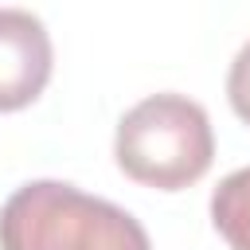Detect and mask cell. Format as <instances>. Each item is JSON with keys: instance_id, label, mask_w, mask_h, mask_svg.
<instances>
[{"instance_id": "277c9868", "label": "cell", "mask_w": 250, "mask_h": 250, "mask_svg": "<svg viewBox=\"0 0 250 250\" xmlns=\"http://www.w3.org/2000/svg\"><path fill=\"white\" fill-rule=\"evenodd\" d=\"M211 223L230 250H250V168H234L211 191Z\"/></svg>"}, {"instance_id": "5b68a950", "label": "cell", "mask_w": 250, "mask_h": 250, "mask_svg": "<svg viewBox=\"0 0 250 250\" xmlns=\"http://www.w3.org/2000/svg\"><path fill=\"white\" fill-rule=\"evenodd\" d=\"M227 98H230V109L250 125V39L238 47V55L227 70Z\"/></svg>"}, {"instance_id": "6da1fadb", "label": "cell", "mask_w": 250, "mask_h": 250, "mask_svg": "<svg viewBox=\"0 0 250 250\" xmlns=\"http://www.w3.org/2000/svg\"><path fill=\"white\" fill-rule=\"evenodd\" d=\"M0 250H152L117 203L62 180H31L0 207Z\"/></svg>"}, {"instance_id": "3957f363", "label": "cell", "mask_w": 250, "mask_h": 250, "mask_svg": "<svg viewBox=\"0 0 250 250\" xmlns=\"http://www.w3.org/2000/svg\"><path fill=\"white\" fill-rule=\"evenodd\" d=\"M55 51L43 20L27 8H0V113L31 105L51 82Z\"/></svg>"}, {"instance_id": "7a4b0ae2", "label": "cell", "mask_w": 250, "mask_h": 250, "mask_svg": "<svg viewBox=\"0 0 250 250\" xmlns=\"http://www.w3.org/2000/svg\"><path fill=\"white\" fill-rule=\"evenodd\" d=\"M117 168L156 191H180L207 176L215 160L211 117L184 94H148L117 121Z\"/></svg>"}]
</instances>
